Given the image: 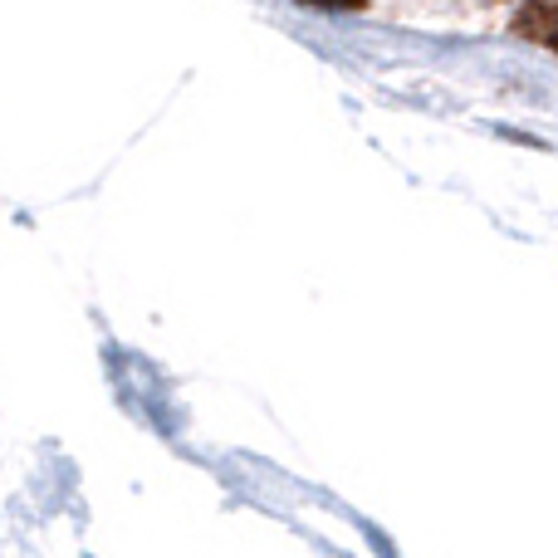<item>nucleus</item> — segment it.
<instances>
[{
    "label": "nucleus",
    "mask_w": 558,
    "mask_h": 558,
    "mask_svg": "<svg viewBox=\"0 0 558 558\" xmlns=\"http://www.w3.org/2000/svg\"><path fill=\"white\" fill-rule=\"evenodd\" d=\"M514 29L530 39H539L544 49H554V5L549 0H534V5L520 10V20H514Z\"/></svg>",
    "instance_id": "f257e3e1"
},
{
    "label": "nucleus",
    "mask_w": 558,
    "mask_h": 558,
    "mask_svg": "<svg viewBox=\"0 0 558 558\" xmlns=\"http://www.w3.org/2000/svg\"><path fill=\"white\" fill-rule=\"evenodd\" d=\"M304 5H314V10H363L367 0H304Z\"/></svg>",
    "instance_id": "f03ea898"
}]
</instances>
